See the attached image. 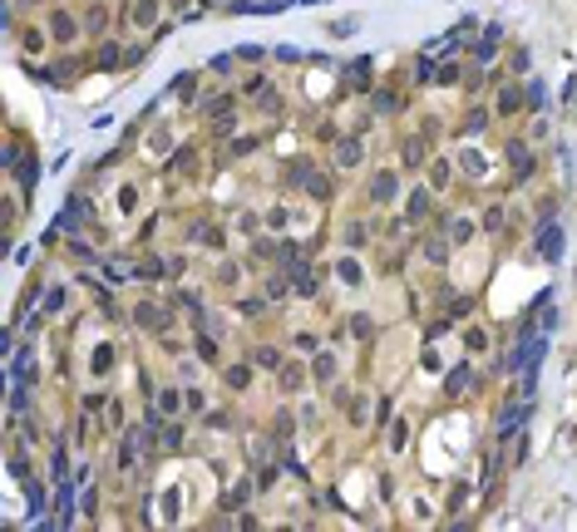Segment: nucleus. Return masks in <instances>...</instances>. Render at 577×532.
Wrapping results in <instances>:
<instances>
[{"mask_svg": "<svg viewBox=\"0 0 577 532\" xmlns=\"http://www.w3.org/2000/svg\"><path fill=\"white\" fill-rule=\"evenodd\" d=\"M218 281L237 291V281H242V272H237V266H227V261H222V266H218Z\"/></svg>", "mask_w": 577, "mask_h": 532, "instance_id": "nucleus-33", "label": "nucleus"}, {"mask_svg": "<svg viewBox=\"0 0 577 532\" xmlns=\"http://www.w3.org/2000/svg\"><path fill=\"white\" fill-rule=\"evenodd\" d=\"M286 217H291L286 207H272V212H267V227H277V232H282V227H286Z\"/></svg>", "mask_w": 577, "mask_h": 532, "instance_id": "nucleus-35", "label": "nucleus"}, {"mask_svg": "<svg viewBox=\"0 0 577 532\" xmlns=\"http://www.w3.org/2000/svg\"><path fill=\"white\" fill-rule=\"evenodd\" d=\"M360 242H365V227L350 222V227H346V247H360Z\"/></svg>", "mask_w": 577, "mask_h": 532, "instance_id": "nucleus-41", "label": "nucleus"}, {"mask_svg": "<svg viewBox=\"0 0 577 532\" xmlns=\"http://www.w3.org/2000/svg\"><path fill=\"white\" fill-rule=\"evenodd\" d=\"M538 256H548V261H558V256H562V232H558V227L538 232Z\"/></svg>", "mask_w": 577, "mask_h": 532, "instance_id": "nucleus-12", "label": "nucleus"}, {"mask_svg": "<svg viewBox=\"0 0 577 532\" xmlns=\"http://www.w3.org/2000/svg\"><path fill=\"white\" fill-rule=\"evenodd\" d=\"M375 109H380V114H395V109H400V99H395V94H380V99H375Z\"/></svg>", "mask_w": 577, "mask_h": 532, "instance_id": "nucleus-42", "label": "nucleus"}, {"mask_svg": "<svg viewBox=\"0 0 577 532\" xmlns=\"http://www.w3.org/2000/svg\"><path fill=\"white\" fill-rule=\"evenodd\" d=\"M247 493H252V488H247V478H237V483L227 488V508H242V503H247Z\"/></svg>", "mask_w": 577, "mask_h": 532, "instance_id": "nucleus-30", "label": "nucleus"}, {"mask_svg": "<svg viewBox=\"0 0 577 532\" xmlns=\"http://www.w3.org/2000/svg\"><path fill=\"white\" fill-rule=\"evenodd\" d=\"M346 335H355V340H371V315H365V310L346 315Z\"/></svg>", "mask_w": 577, "mask_h": 532, "instance_id": "nucleus-15", "label": "nucleus"}, {"mask_svg": "<svg viewBox=\"0 0 577 532\" xmlns=\"http://www.w3.org/2000/svg\"><path fill=\"white\" fill-rule=\"evenodd\" d=\"M261 296H267V301H282V296H286V276H267V281H261Z\"/></svg>", "mask_w": 577, "mask_h": 532, "instance_id": "nucleus-27", "label": "nucleus"}, {"mask_svg": "<svg viewBox=\"0 0 577 532\" xmlns=\"http://www.w3.org/2000/svg\"><path fill=\"white\" fill-rule=\"evenodd\" d=\"M484 227H489V232H503V207H498V202L484 212Z\"/></svg>", "mask_w": 577, "mask_h": 532, "instance_id": "nucleus-32", "label": "nucleus"}, {"mask_svg": "<svg viewBox=\"0 0 577 532\" xmlns=\"http://www.w3.org/2000/svg\"><path fill=\"white\" fill-rule=\"evenodd\" d=\"M503 158H508V163H513V178H533V148L523 143V138H508Z\"/></svg>", "mask_w": 577, "mask_h": 532, "instance_id": "nucleus-3", "label": "nucleus"}, {"mask_svg": "<svg viewBox=\"0 0 577 532\" xmlns=\"http://www.w3.org/2000/svg\"><path fill=\"white\" fill-rule=\"evenodd\" d=\"M331 163H336L341 173L360 168V163H365V143H360V138H336V148H331Z\"/></svg>", "mask_w": 577, "mask_h": 532, "instance_id": "nucleus-2", "label": "nucleus"}, {"mask_svg": "<svg viewBox=\"0 0 577 532\" xmlns=\"http://www.w3.org/2000/svg\"><path fill=\"white\" fill-rule=\"evenodd\" d=\"M286 272H291V291L296 296H316V272H306L301 261H286Z\"/></svg>", "mask_w": 577, "mask_h": 532, "instance_id": "nucleus-6", "label": "nucleus"}, {"mask_svg": "<svg viewBox=\"0 0 577 532\" xmlns=\"http://www.w3.org/2000/svg\"><path fill=\"white\" fill-rule=\"evenodd\" d=\"M159 10H163V6H159V0H133V15H129V20H133L138 30H148L153 20H159Z\"/></svg>", "mask_w": 577, "mask_h": 532, "instance_id": "nucleus-11", "label": "nucleus"}, {"mask_svg": "<svg viewBox=\"0 0 577 532\" xmlns=\"http://www.w3.org/2000/svg\"><path fill=\"white\" fill-rule=\"evenodd\" d=\"M25 49H30V55H40V49H44V35H40V30H25Z\"/></svg>", "mask_w": 577, "mask_h": 532, "instance_id": "nucleus-38", "label": "nucleus"}, {"mask_svg": "<svg viewBox=\"0 0 577 532\" xmlns=\"http://www.w3.org/2000/svg\"><path fill=\"white\" fill-rule=\"evenodd\" d=\"M459 163H464L469 178H484V173H489V168H484V153H474V148H464V153H459Z\"/></svg>", "mask_w": 577, "mask_h": 532, "instance_id": "nucleus-20", "label": "nucleus"}, {"mask_svg": "<svg viewBox=\"0 0 577 532\" xmlns=\"http://www.w3.org/2000/svg\"><path fill=\"white\" fill-rule=\"evenodd\" d=\"M163 444H168V449H178V444H183V429H178V424H168V429H163Z\"/></svg>", "mask_w": 577, "mask_h": 532, "instance_id": "nucleus-43", "label": "nucleus"}, {"mask_svg": "<svg viewBox=\"0 0 577 532\" xmlns=\"http://www.w3.org/2000/svg\"><path fill=\"white\" fill-rule=\"evenodd\" d=\"M159 409H163V414H168V419H173V414H178V409H188V399H183V394H178V390H168V385H163V390H159Z\"/></svg>", "mask_w": 577, "mask_h": 532, "instance_id": "nucleus-18", "label": "nucleus"}, {"mask_svg": "<svg viewBox=\"0 0 577 532\" xmlns=\"http://www.w3.org/2000/svg\"><path fill=\"white\" fill-rule=\"evenodd\" d=\"M395 197H400V178H395L390 168H380V173L371 178V202L385 207V202H395Z\"/></svg>", "mask_w": 577, "mask_h": 532, "instance_id": "nucleus-4", "label": "nucleus"}, {"mask_svg": "<svg viewBox=\"0 0 577 532\" xmlns=\"http://www.w3.org/2000/svg\"><path fill=\"white\" fill-rule=\"evenodd\" d=\"M232 109H237L232 94H218V99H207V103H202V114H207V119H218V124H222V119H232Z\"/></svg>", "mask_w": 577, "mask_h": 532, "instance_id": "nucleus-13", "label": "nucleus"}, {"mask_svg": "<svg viewBox=\"0 0 577 532\" xmlns=\"http://www.w3.org/2000/svg\"><path fill=\"white\" fill-rule=\"evenodd\" d=\"M434 79H439V84H459V65H439Z\"/></svg>", "mask_w": 577, "mask_h": 532, "instance_id": "nucleus-40", "label": "nucleus"}, {"mask_svg": "<svg viewBox=\"0 0 577 532\" xmlns=\"http://www.w3.org/2000/svg\"><path fill=\"white\" fill-rule=\"evenodd\" d=\"M316 345H321L316 335H306V331H296V350H301V355H311V350H316Z\"/></svg>", "mask_w": 577, "mask_h": 532, "instance_id": "nucleus-37", "label": "nucleus"}, {"mask_svg": "<svg viewBox=\"0 0 577 532\" xmlns=\"http://www.w3.org/2000/svg\"><path fill=\"white\" fill-rule=\"evenodd\" d=\"M484 128H489V109H469V114H464V133H469V138H479Z\"/></svg>", "mask_w": 577, "mask_h": 532, "instance_id": "nucleus-19", "label": "nucleus"}, {"mask_svg": "<svg viewBox=\"0 0 577 532\" xmlns=\"http://www.w3.org/2000/svg\"><path fill=\"white\" fill-rule=\"evenodd\" d=\"M518 109V94H513V84H503L498 89V114H513Z\"/></svg>", "mask_w": 577, "mask_h": 532, "instance_id": "nucleus-31", "label": "nucleus"}, {"mask_svg": "<svg viewBox=\"0 0 577 532\" xmlns=\"http://www.w3.org/2000/svg\"><path fill=\"white\" fill-rule=\"evenodd\" d=\"M138 276H153V281H159V276H163V261H159V256L143 261V266H138Z\"/></svg>", "mask_w": 577, "mask_h": 532, "instance_id": "nucleus-36", "label": "nucleus"}, {"mask_svg": "<svg viewBox=\"0 0 577 532\" xmlns=\"http://www.w3.org/2000/svg\"><path fill=\"white\" fill-rule=\"evenodd\" d=\"M474 237H479V222L474 217H454L449 222V247H469Z\"/></svg>", "mask_w": 577, "mask_h": 532, "instance_id": "nucleus-7", "label": "nucleus"}, {"mask_svg": "<svg viewBox=\"0 0 577 532\" xmlns=\"http://www.w3.org/2000/svg\"><path fill=\"white\" fill-rule=\"evenodd\" d=\"M197 355H202V360H213V355H218V345L207 340V335H197Z\"/></svg>", "mask_w": 577, "mask_h": 532, "instance_id": "nucleus-45", "label": "nucleus"}, {"mask_svg": "<svg viewBox=\"0 0 577 532\" xmlns=\"http://www.w3.org/2000/svg\"><path fill=\"white\" fill-rule=\"evenodd\" d=\"M306 375H311V365H301V360H291V365H282V369H277L282 390H301V385H306Z\"/></svg>", "mask_w": 577, "mask_h": 532, "instance_id": "nucleus-8", "label": "nucleus"}, {"mask_svg": "<svg viewBox=\"0 0 577 532\" xmlns=\"http://www.w3.org/2000/svg\"><path fill=\"white\" fill-rule=\"evenodd\" d=\"M148 153H159V158H168V153H173V138H168L163 128H159V133H148Z\"/></svg>", "mask_w": 577, "mask_h": 532, "instance_id": "nucleus-26", "label": "nucleus"}, {"mask_svg": "<svg viewBox=\"0 0 577 532\" xmlns=\"http://www.w3.org/2000/svg\"><path fill=\"white\" fill-rule=\"evenodd\" d=\"M277 478H282V468H277V463H267V468L257 473V488H261V493H272V488H277Z\"/></svg>", "mask_w": 577, "mask_h": 532, "instance_id": "nucleus-28", "label": "nucleus"}, {"mask_svg": "<svg viewBox=\"0 0 577 532\" xmlns=\"http://www.w3.org/2000/svg\"><path fill=\"white\" fill-rule=\"evenodd\" d=\"M430 207H434V197H430V188H414V192H409V217H414V222H419V217H425V212H430Z\"/></svg>", "mask_w": 577, "mask_h": 532, "instance_id": "nucleus-17", "label": "nucleus"}, {"mask_svg": "<svg viewBox=\"0 0 577 532\" xmlns=\"http://www.w3.org/2000/svg\"><path fill=\"white\" fill-rule=\"evenodd\" d=\"M494 55H498V30H489V40H484V44L474 49V60H479V65H489Z\"/></svg>", "mask_w": 577, "mask_h": 532, "instance_id": "nucleus-24", "label": "nucleus"}, {"mask_svg": "<svg viewBox=\"0 0 577 532\" xmlns=\"http://www.w3.org/2000/svg\"><path fill=\"white\" fill-rule=\"evenodd\" d=\"M173 15H197V0H173Z\"/></svg>", "mask_w": 577, "mask_h": 532, "instance_id": "nucleus-44", "label": "nucleus"}, {"mask_svg": "<svg viewBox=\"0 0 577 532\" xmlns=\"http://www.w3.org/2000/svg\"><path fill=\"white\" fill-rule=\"evenodd\" d=\"M173 89H178V99H183V103H197V74H183Z\"/></svg>", "mask_w": 577, "mask_h": 532, "instance_id": "nucleus-23", "label": "nucleus"}, {"mask_svg": "<svg viewBox=\"0 0 577 532\" xmlns=\"http://www.w3.org/2000/svg\"><path fill=\"white\" fill-rule=\"evenodd\" d=\"M419 256L434 261V266H444V261H449V242H439V237H434V242H419Z\"/></svg>", "mask_w": 577, "mask_h": 532, "instance_id": "nucleus-16", "label": "nucleus"}, {"mask_svg": "<svg viewBox=\"0 0 577 532\" xmlns=\"http://www.w3.org/2000/svg\"><path fill=\"white\" fill-rule=\"evenodd\" d=\"M227 385H232V390H247V385H252V369H247V365H227Z\"/></svg>", "mask_w": 577, "mask_h": 532, "instance_id": "nucleus-25", "label": "nucleus"}, {"mask_svg": "<svg viewBox=\"0 0 577 532\" xmlns=\"http://www.w3.org/2000/svg\"><path fill=\"white\" fill-rule=\"evenodd\" d=\"M336 272H341V281H350V286H365V272H360V266H355V261H341V266H336Z\"/></svg>", "mask_w": 577, "mask_h": 532, "instance_id": "nucleus-29", "label": "nucleus"}, {"mask_svg": "<svg viewBox=\"0 0 577 532\" xmlns=\"http://www.w3.org/2000/svg\"><path fill=\"white\" fill-rule=\"evenodd\" d=\"M405 439H409V424H405V419H390V454H400Z\"/></svg>", "mask_w": 577, "mask_h": 532, "instance_id": "nucleus-22", "label": "nucleus"}, {"mask_svg": "<svg viewBox=\"0 0 577 532\" xmlns=\"http://www.w3.org/2000/svg\"><path fill=\"white\" fill-rule=\"evenodd\" d=\"M444 390H449V394H464V390H469V365L449 369V380H444Z\"/></svg>", "mask_w": 577, "mask_h": 532, "instance_id": "nucleus-21", "label": "nucleus"}, {"mask_svg": "<svg viewBox=\"0 0 577 532\" xmlns=\"http://www.w3.org/2000/svg\"><path fill=\"white\" fill-rule=\"evenodd\" d=\"M336 375H341V360L336 355H316V360H311V380H316V385H336Z\"/></svg>", "mask_w": 577, "mask_h": 532, "instance_id": "nucleus-5", "label": "nucleus"}, {"mask_svg": "<svg viewBox=\"0 0 577 532\" xmlns=\"http://www.w3.org/2000/svg\"><path fill=\"white\" fill-rule=\"evenodd\" d=\"M449 168H454L449 158H439V163H434V188H444V183H449Z\"/></svg>", "mask_w": 577, "mask_h": 532, "instance_id": "nucleus-39", "label": "nucleus"}, {"mask_svg": "<svg viewBox=\"0 0 577 532\" xmlns=\"http://www.w3.org/2000/svg\"><path fill=\"white\" fill-rule=\"evenodd\" d=\"M133 326H138V331H148V335H163V331L173 326V310L153 306V301H143V306H133Z\"/></svg>", "mask_w": 577, "mask_h": 532, "instance_id": "nucleus-1", "label": "nucleus"}, {"mask_svg": "<svg viewBox=\"0 0 577 532\" xmlns=\"http://www.w3.org/2000/svg\"><path fill=\"white\" fill-rule=\"evenodd\" d=\"M183 399H188V409H193V414H202V409H207V394H202V390H183Z\"/></svg>", "mask_w": 577, "mask_h": 532, "instance_id": "nucleus-34", "label": "nucleus"}, {"mask_svg": "<svg viewBox=\"0 0 577 532\" xmlns=\"http://www.w3.org/2000/svg\"><path fill=\"white\" fill-rule=\"evenodd\" d=\"M49 35H55L60 44H70V40L79 35V25H74V15H65V10H55V15H49Z\"/></svg>", "mask_w": 577, "mask_h": 532, "instance_id": "nucleus-9", "label": "nucleus"}, {"mask_svg": "<svg viewBox=\"0 0 577 532\" xmlns=\"http://www.w3.org/2000/svg\"><path fill=\"white\" fill-rule=\"evenodd\" d=\"M252 365H257V369H272V375H277V369H282L286 360H282V350H277V345H257V350H252Z\"/></svg>", "mask_w": 577, "mask_h": 532, "instance_id": "nucleus-10", "label": "nucleus"}, {"mask_svg": "<svg viewBox=\"0 0 577 532\" xmlns=\"http://www.w3.org/2000/svg\"><path fill=\"white\" fill-rule=\"evenodd\" d=\"M365 404H371L365 394H346V390H341V409H346L350 424H365Z\"/></svg>", "mask_w": 577, "mask_h": 532, "instance_id": "nucleus-14", "label": "nucleus"}]
</instances>
